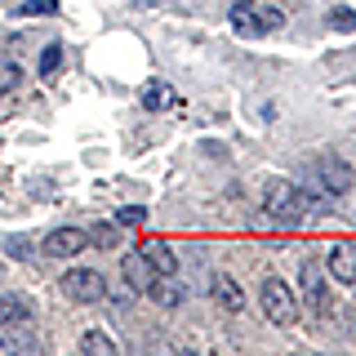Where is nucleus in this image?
Segmentation results:
<instances>
[{
  "label": "nucleus",
  "mask_w": 356,
  "mask_h": 356,
  "mask_svg": "<svg viewBox=\"0 0 356 356\" xmlns=\"http://www.w3.org/2000/svg\"><path fill=\"white\" fill-rule=\"evenodd\" d=\"M263 209H267V218H272L276 227H285V232L303 227V214H307L303 192H298L294 183H285V178H272V183H267V192H263Z\"/></svg>",
  "instance_id": "obj_1"
},
{
  "label": "nucleus",
  "mask_w": 356,
  "mask_h": 356,
  "mask_svg": "<svg viewBox=\"0 0 356 356\" xmlns=\"http://www.w3.org/2000/svg\"><path fill=\"white\" fill-rule=\"evenodd\" d=\"M259 298H263V312H267L272 325H294V321H298V298H294V289H289L285 281H276V276L263 281Z\"/></svg>",
  "instance_id": "obj_2"
},
{
  "label": "nucleus",
  "mask_w": 356,
  "mask_h": 356,
  "mask_svg": "<svg viewBox=\"0 0 356 356\" xmlns=\"http://www.w3.org/2000/svg\"><path fill=\"white\" fill-rule=\"evenodd\" d=\"M58 285H63V294L72 298V303H103L107 298V276L94 272V267H72Z\"/></svg>",
  "instance_id": "obj_3"
},
{
  "label": "nucleus",
  "mask_w": 356,
  "mask_h": 356,
  "mask_svg": "<svg viewBox=\"0 0 356 356\" xmlns=\"http://www.w3.org/2000/svg\"><path fill=\"white\" fill-rule=\"evenodd\" d=\"M40 250L49 254V259H76L81 250H89V232L85 227H54Z\"/></svg>",
  "instance_id": "obj_4"
},
{
  "label": "nucleus",
  "mask_w": 356,
  "mask_h": 356,
  "mask_svg": "<svg viewBox=\"0 0 356 356\" xmlns=\"http://www.w3.org/2000/svg\"><path fill=\"white\" fill-rule=\"evenodd\" d=\"M352 178H356L352 165H343L339 156H321V161H316V183L325 187L330 196H343V192L352 187Z\"/></svg>",
  "instance_id": "obj_5"
},
{
  "label": "nucleus",
  "mask_w": 356,
  "mask_h": 356,
  "mask_svg": "<svg viewBox=\"0 0 356 356\" xmlns=\"http://www.w3.org/2000/svg\"><path fill=\"white\" fill-rule=\"evenodd\" d=\"M120 276L129 281V289L147 294L152 281H156V267L147 263V254H143V250H134V254H125V259H120Z\"/></svg>",
  "instance_id": "obj_6"
},
{
  "label": "nucleus",
  "mask_w": 356,
  "mask_h": 356,
  "mask_svg": "<svg viewBox=\"0 0 356 356\" xmlns=\"http://www.w3.org/2000/svg\"><path fill=\"white\" fill-rule=\"evenodd\" d=\"M209 294H214V303H218L222 312H241V307H245V289L232 281L227 272H214V281H209Z\"/></svg>",
  "instance_id": "obj_7"
},
{
  "label": "nucleus",
  "mask_w": 356,
  "mask_h": 356,
  "mask_svg": "<svg viewBox=\"0 0 356 356\" xmlns=\"http://www.w3.org/2000/svg\"><path fill=\"white\" fill-rule=\"evenodd\" d=\"M183 294H187V289L178 285V276H174V272L156 276L152 289H147V298H152V303H161V307H178V303H183Z\"/></svg>",
  "instance_id": "obj_8"
},
{
  "label": "nucleus",
  "mask_w": 356,
  "mask_h": 356,
  "mask_svg": "<svg viewBox=\"0 0 356 356\" xmlns=\"http://www.w3.org/2000/svg\"><path fill=\"white\" fill-rule=\"evenodd\" d=\"M330 272L339 276V281L356 285V245L352 241H343V245H334V250H330Z\"/></svg>",
  "instance_id": "obj_9"
},
{
  "label": "nucleus",
  "mask_w": 356,
  "mask_h": 356,
  "mask_svg": "<svg viewBox=\"0 0 356 356\" xmlns=\"http://www.w3.org/2000/svg\"><path fill=\"white\" fill-rule=\"evenodd\" d=\"M232 27H236L241 36H263V18H259V9H254V0H236V5H232Z\"/></svg>",
  "instance_id": "obj_10"
},
{
  "label": "nucleus",
  "mask_w": 356,
  "mask_h": 356,
  "mask_svg": "<svg viewBox=\"0 0 356 356\" xmlns=\"http://www.w3.org/2000/svg\"><path fill=\"white\" fill-rule=\"evenodd\" d=\"M22 321H31V303L22 294H0V330L22 325Z\"/></svg>",
  "instance_id": "obj_11"
},
{
  "label": "nucleus",
  "mask_w": 356,
  "mask_h": 356,
  "mask_svg": "<svg viewBox=\"0 0 356 356\" xmlns=\"http://www.w3.org/2000/svg\"><path fill=\"white\" fill-rule=\"evenodd\" d=\"M303 289H307V298H312V307H325V272H321V263L316 259H307L303 263Z\"/></svg>",
  "instance_id": "obj_12"
},
{
  "label": "nucleus",
  "mask_w": 356,
  "mask_h": 356,
  "mask_svg": "<svg viewBox=\"0 0 356 356\" xmlns=\"http://www.w3.org/2000/svg\"><path fill=\"white\" fill-rule=\"evenodd\" d=\"M143 254H147V263L156 267V276H165V272H178V254H174L165 241H147V245H143Z\"/></svg>",
  "instance_id": "obj_13"
},
{
  "label": "nucleus",
  "mask_w": 356,
  "mask_h": 356,
  "mask_svg": "<svg viewBox=\"0 0 356 356\" xmlns=\"http://www.w3.org/2000/svg\"><path fill=\"white\" fill-rule=\"evenodd\" d=\"M143 107H147V111H165V107H178V94H174L170 85L152 81L147 89H143Z\"/></svg>",
  "instance_id": "obj_14"
},
{
  "label": "nucleus",
  "mask_w": 356,
  "mask_h": 356,
  "mask_svg": "<svg viewBox=\"0 0 356 356\" xmlns=\"http://www.w3.org/2000/svg\"><path fill=\"white\" fill-rule=\"evenodd\" d=\"M0 348H36L31 321H22V325H5V330H0Z\"/></svg>",
  "instance_id": "obj_15"
},
{
  "label": "nucleus",
  "mask_w": 356,
  "mask_h": 356,
  "mask_svg": "<svg viewBox=\"0 0 356 356\" xmlns=\"http://www.w3.org/2000/svg\"><path fill=\"white\" fill-rule=\"evenodd\" d=\"M81 352L111 356V352H116V339H111V334H103V330H89V334H81Z\"/></svg>",
  "instance_id": "obj_16"
},
{
  "label": "nucleus",
  "mask_w": 356,
  "mask_h": 356,
  "mask_svg": "<svg viewBox=\"0 0 356 356\" xmlns=\"http://www.w3.org/2000/svg\"><path fill=\"white\" fill-rule=\"evenodd\" d=\"M58 63H63V44L58 40L44 44V49H40V76H54V72H58Z\"/></svg>",
  "instance_id": "obj_17"
},
{
  "label": "nucleus",
  "mask_w": 356,
  "mask_h": 356,
  "mask_svg": "<svg viewBox=\"0 0 356 356\" xmlns=\"http://www.w3.org/2000/svg\"><path fill=\"white\" fill-rule=\"evenodd\" d=\"M18 81H22L18 63H14V58H0V94H9V89H14Z\"/></svg>",
  "instance_id": "obj_18"
},
{
  "label": "nucleus",
  "mask_w": 356,
  "mask_h": 356,
  "mask_svg": "<svg viewBox=\"0 0 356 356\" xmlns=\"http://www.w3.org/2000/svg\"><path fill=\"white\" fill-rule=\"evenodd\" d=\"M330 27H334V31H352V27H356V9H343V5L330 9Z\"/></svg>",
  "instance_id": "obj_19"
},
{
  "label": "nucleus",
  "mask_w": 356,
  "mask_h": 356,
  "mask_svg": "<svg viewBox=\"0 0 356 356\" xmlns=\"http://www.w3.org/2000/svg\"><path fill=\"white\" fill-rule=\"evenodd\" d=\"M116 218H120V227H138V222L147 218V209H143V205H125Z\"/></svg>",
  "instance_id": "obj_20"
},
{
  "label": "nucleus",
  "mask_w": 356,
  "mask_h": 356,
  "mask_svg": "<svg viewBox=\"0 0 356 356\" xmlns=\"http://www.w3.org/2000/svg\"><path fill=\"white\" fill-rule=\"evenodd\" d=\"M89 241H98L103 250H111V245H116V227H107V222H103V227H94V232H89Z\"/></svg>",
  "instance_id": "obj_21"
},
{
  "label": "nucleus",
  "mask_w": 356,
  "mask_h": 356,
  "mask_svg": "<svg viewBox=\"0 0 356 356\" xmlns=\"http://www.w3.org/2000/svg\"><path fill=\"white\" fill-rule=\"evenodd\" d=\"M22 14H58V5H54V0H27Z\"/></svg>",
  "instance_id": "obj_22"
},
{
  "label": "nucleus",
  "mask_w": 356,
  "mask_h": 356,
  "mask_svg": "<svg viewBox=\"0 0 356 356\" xmlns=\"http://www.w3.org/2000/svg\"><path fill=\"white\" fill-rule=\"evenodd\" d=\"M138 5H156V0H138Z\"/></svg>",
  "instance_id": "obj_23"
}]
</instances>
